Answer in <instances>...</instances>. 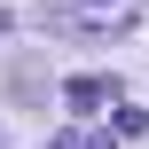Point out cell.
Wrapping results in <instances>:
<instances>
[{
    "label": "cell",
    "mask_w": 149,
    "mask_h": 149,
    "mask_svg": "<svg viewBox=\"0 0 149 149\" xmlns=\"http://www.w3.org/2000/svg\"><path fill=\"white\" fill-rule=\"evenodd\" d=\"M134 16H141V0H79V24H110V31H118V24H134Z\"/></svg>",
    "instance_id": "1"
},
{
    "label": "cell",
    "mask_w": 149,
    "mask_h": 149,
    "mask_svg": "<svg viewBox=\"0 0 149 149\" xmlns=\"http://www.w3.org/2000/svg\"><path fill=\"white\" fill-rule=\"evenodd\" d=\"M63 102H71V110H94V102H110V79H71Z\"/></svg>",
    "instance_id": "2"
}]
</instances>
